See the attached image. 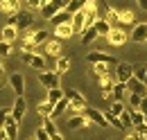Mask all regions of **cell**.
Instances as JSON below:
<instances>
[{"mask_svg":"<svg viewBox=\"0 0 147 140\" xmlns=\"http://www.w3.org/2000/svg\"><path fill=\"white\" fill-rule=\"evenodd\" d=\"M50 140H63V136H61V133H55V136H52Z\"/></svg>","mask_w":147,"mask_h":140,"instance_id":"obj_49","label":"cell"},{"mask_svg":"<svg viewBox=\"0 0 147 140\" xmlns=\"http://www.w3.org/2000/svg\"><path fill=\"white\" fill-rule=\"evenodd\" d=\"M48 36H50V32H48V30H36V32L25 34L23 38H30L34 45H41V43H45V41H48Z\"/></svg>","mask_w":147,"mask_h":140,"instance_id":"obj_15","label":"cell"},{"mask_svg":"<svg viewBox=\"0 0 147 140\" xmlns=\"http://www.w3.org/2000/svg\"><path fill=\"white\" fill-rule=\"evenodd\" d=\"M136 111H140L143 115H147V95L140 100V104H138V108H136Z\"/></svg>","mask_w":147,"mask_h":140,"instance_id":"obj_44","label":"cell"},{"mask_svg":"<svg viewBox=\"0 0 147 140\" xmlns=\"http://www.w3.org/2000/svg\"><path fill=\"white\" fill-rule=\"evenodd\" d=\"M131 41H136V43H145V41H147V25H145V23H140V25L134 27Z\"/></svg>","mask_w":147,"mask_h":140,"instance_id":"obj_17","label":"cell"},{"mask_svg":"<svg viewBox=\"0 0 147 140\" xmlns=\"http://www.w3.org/2000/svg\"><path fill=\"white\" fill-rule=\"evenodd\" d=\"M118 18H120V11H118V9H113V7H109V9H107V20L111 23V27L118 23Z\"/></svg>","mask_w":147,"mask_h":140,"instance_id":"obj_38","label":"cell"},{"mask_svg":"<svg viewBox=\"0 0 147 140\" xmlns=\"http://www.w3.org/2000/svg\"><path fill=\"white\" fill-rule=\"evenodd\" d=\"M36 113L41 115V118H50V115H52V104H50L48 100H45V102H41V104L36 106Z\"/></svg>","mask_w":147,"mask_h":140,"instance_id":"obj_29","label":"cell"},{"mask_svg":"<svg viewBox=\"0 0 147 140\" xmlns=\"http://www.w3.org/2000/svg\"><path fill=\"white\" fill-rule=\"evenodd\" d=\"M41 129H43V131H45L50 138H52L55 133H59V129L55 127V120H52V118H43V124H41Z\"/></svg>","mask_w":147,"mask_h":140,"instance_id":"obj_28","label":"cell"},{"mask_svg":"<svg viewBox=\"0 0 147 140\" xmlns=\"http://www.w3.org/2000/svg\"><path fill=\"white\" fill-rule=\"evenodd\" d=\"M2 75H5V68H2V61H0V79H2Z\"/></svg>","mask_w":147,"mask_h":140,"instance_id":"obj_51","label":"cell"},{"mask_svg":"<svg viewBox=\"0 0 147 140\" xmlns=\"http://www.w3.org/2000/svg\"><path fill=\"white\" fill-rule=\"evenodd\" d=\"M131 140H147V136H143V133H136V131H134V133H131Z\"/></svg>","mask_w":147,"mask_h":140,"instance_id":"obj_47","label":"cell"},{"mask_svg":"<svg viewBox=\"0 0 147 140\" xmlns=\"http://www.w3.org/2000/svg\"><path fill=\"white\" fill-rule=\"evenodd\" d=\"M100 79H102V81H100V84H102V95H104V97H109L111 90H113V81H111L109 77H100Z\"/></svg>","mask_w":147,"mask_h":140,"instance_id":"obj_34","label":"cell"},{"mask_svg":"<svg viewBox=\"0 0 147 140\" xmlns=\"http://www.w3.org/2000/svg\"><path fill=\"white\" fill-rule=\"evenodd\" d=\"M16 38H18V30H16V25H5V27H2V41L14 43Z\"/></svg>","mask_w":147,"mask_h":140,"instance_id":"obj_20","label":"cell"},{"mask_svg":"<svg viewBox=\"0 0 147 140\" xmlns=\"http://www.w3.org/2000/svg\"><path fill=\"white\" fill-rule=\"evenodd\" d=\"M25 111H27V102H25V97H23V95H18V97H16V102H14V106L9 108V115H11L16 122H20V120H23V115H25Z\"/></svg>","mask_w":147,"mask_h":140,"instance_id":"obj_9","label":"cell"},{"mask_svg":"<svg viewBox=\"0 0 147 140\" xmlns=\"http://www.w3.org/2000/svg\"><path fill=\"white\" fill-rule=\"evenodd\" d=\"M107 38H109L111 45H125V43H127V32L120 30V27H111V32H109Z\"/></svg>","mask_w":147,"mask_h":140,"instance_id":"obj_11","label":"cell"},{"mask_svg":"<svg viewBox=\"0 0 147 140\" xmlns=\"http://www.w3.org/2000/svg\"><path fill=\"white\" fill-rule=\"evenodd\" d=\"M20 9V0H0V11H5L7 16L16 14Z\"/></svg>","mask_w":147,"mask_h":140,"instance_id":"obj_16","label":"cell"},{"mask_svg":"<svg viewBox=\"0 0 147 140\" xmlns=\"http://www.w3.org/2000/svg\"><path fill=\"white\" fill-rule=\"evenodd\" d=\"M136 2H138V7H140L143 11H147V0H136Z\"/></svg>","mask_w":147,"mask_h":140,"instance_id":"obj_48","label":"cell"},{"mask_svg":"<svg viewBox=\"0 0 147 140\" xmlns=\"http://www.w3.org/2000/svg\"><path fill=\"white\" fill-rule=\"evenodd\" d=\"M129 113H131V120H134V127H138V124H145V115H143L140 111H136V108H129Z\"/></svg>","mask_w":147,"mask_h":140,"instance_id":"obj_35","label":"cell"},{"mask_svg":"<svg viewBox=\"0 0 147 140\" xmlns=\"http://www.w3.org/2000/svg\"><path fill=\"white\" fill-rule=\"evenodd\" d=\"M109 111H111V113H113V115H120V113L125 111V102H113Z\"/></svg>","mask_w":147,"mask_h":140,"instance_id":"obj_42","label":"cell"},{"mask_svg":"<svg viewBox=\"0 0 147 140\" xmlns=\"http://www.w3.org/2000/svg\"><path fill=\"white\" fill-rule=\"evenodd\" d=\"M88 0H68V5H66V11L68 14H77V11H82L84 9V5H86Z\"/></svg>","mask_w":147,"mask_h":140,"instance_id":"obj_27","label":"cell"},{"mask_svg":"<svg viewBox=\"0 0 147 140\" xmlns=\"http://www.w3.org/2000/svg\"><path fill=\"white\" fill-rule=\"evenodd\" d=\"M115 77H118V81L127 84L129 79L134 77V66L127 63V61H118V66H115Z\"/></svg>","mask_w":147,"mask_h":140,"instance_id":"obj_6","label":"cell"},{"mask_svg":"<svg viewBox=\"0 0 147 140\" xmlns=\"http://www.w3.org/2000/svg\"><path fill=\"white\" fill-rule=\"evenodd\" d=\"M127 84H122V81H118V84H113V90H111V95H113V100L115 102H125V97H127Z\"/></svg>","mask_w":147,"mask_h":140,"instance_id":"obj_18","label":"cell"},{"mask_svg":"<svg viewBox=\"0 0 147 140\" xmlns=\"http://www.w3.org/2000/svg\"><path fill=\"white\" fill-rule=\"evenodd\" d=\"M45 52L52 54V57H59V54H61V38L48 41V45H45Z\"/></svg>","mask_w":147,"mask_h":140,"instance_id":"obj_26","label":"cell"},{"mask_svg":"<svg viewBox=\"0 0 147 140\" xmlns=\"http://www.w3.org/2000/svg\"><path fill=\"white\" fill-rule=\"evenodd\" d=\"M0 140H7V133H5V129H0Z\"/></svg>","mask_w":147,"mask_h":140,"instance_id":"obj_50","label":"cell"},{"mask_svg":"<svg viewBox=\"0 0 147 140\" xmlns=\"http://www.w3.org/2000/svg\"><path fill=\"white\" fill-rule=\"evenodd\" d=\"M38 2H41V7H45V5L50 2V0H38Z\"/></svg>","mask_w":147,"mask_h":140,"instance_id":"obj_52","label":"cell"},{"mask_svg":"<svg viewBox=\"0 0 147 140\" xmlns=\"http://www.w3.org/2000/svg\"><path fill=\"white\" fill-rule=\"evenodd\" d=\"M118 23H120V27H122V25H131V23H134V14H131V11H120Z\"/></svg>","mask_w":147,"mask_h":140,"instance_id":"obj_37","label":"cell"},{"mask_svg":"<svg viewBox=\"0 0 147 140\" xmlns=\"http://www.w3.org/2000/svg\"><path fill=\"white\" fill-rule=\"evenodd\" d=\"M104 118H107V122H109L111 127H115V129L125 131V127H122V122H120V118H118V115H113L111 111H104Z\"/></svg>","mask_w":147,"mask_h":140,"instance_id":"obj_30","label":"cell"},{"mask_svg":"<svg viewBox=\"0 0 147 140\" xmlns=\"http://www.w3.org/2000/svg\"><path fill=\"white\" fill-rule=\"evenodd\" d=\"M82 113H84V115L88 118V122L95 124V127H109L107 118H104V113H102V111H97V108H84Z\"/></svg>","mask_w":147,"mask_h":140,"instance_id":"obj_8","label":"cell"},{"mask_svg":"<svg viewBox=\"0 0 147 140\" xmlns=\"http://www.w3.org/2000/svg\"><path fill=\"white\" fill-rule=\"evenodd\" d=\"M66 108H68V100H66V95H63V97H61V100H59V102L52 106V115H50V118H52V120H55V118H59V115H61Z\"/></svg>","mask_w":147,"mask_h":140,"instance_id":"obj_25","label":"cell"},{"mask_svg":"<svg viewBox=\"0 0 147 140\" xmlns=\"http://www.w3.org/2000/svg\"><path fill=\"white\" fill-rule=\"evenodd\" d=\"M140 100H143L140 95H136V93H129V106H131V108H138Z\"/></svg>","mask_w":147,"mask_h":140,"instance_id":"obj_43","label":"cell"},{"mask_svg":"<svg viewBox=\"0 0 147 140\" xmlns=\"http://www.w3.org/2000/svg\"><path fill=\"white\" fill-rule=\"evenodd\" d=\"M95 30H97V36H109L111 23L107 18H97V20H95Z\"/></svg>","mask_w":147,"mask_h":140,"instance_id":"obj_23","label":"cell"},{"mask_svg":"<svg viewBox=\"0 0 147 140\" xmlns=\"http://www.w3.org/2000/svg\"><path fill=\"white\" fill-rule=\"evenodd\" d=\"M134 79H138V81H143L147 86V66H138V68H134Z\"/></svg>","mask_w":147,"mask_h":140,"instance_id":"obj_32","label":"cell"},{"mask_svg":"<svg viewBox=\"0 0 147 140\" xmlns=\"http://www.w3.org/2000/svg\"><path fill=\"white\" fill-rule=\"evenodd\" d=\"M36 140H50V136H48V133L38 127V129H36Z\"/></svg>","mask_w":147,"mask_h":140,"instance_id":"obj_46","label":"cell"},{"mask_svg":"<svg viewBox=\"0 0 147 140\" xmlns=\"http://www.w3.org/2000/svg\"><path fill=\"white\" fill-rule=\"evenodd\" d=\"M86 59H88L91 63H107V66H118V59H115V57L104 54V52H100V50L88 52V54H86Z\"/></svg>","mask_w":147,"mask_h":140,"instance_id":"obj_7","label":"cell"},{"mask_svg":"<svg viewBox=\"0 0 147 140\" xmlns=\"http://www.w3.org/2000/svg\"><path fill=\"white\" fill-rule=\"evenodd\" d=\"M55 36H59V38H68V36H73V25H70V23L55 25Z\"/></svg>","mask_w":147,"mask_h":140,"instance_id":"obj_22","label":"cell"},{"mask_svg":"<svg viewBox=\"0 0 147 140\" xmlns=\"http://www.w3.org/2000/svg\"><path fill=\"white\" fill-rule=\"evenodd\" d=\"M9 86L16 93V97L23 95V93H25V77H23L20 72H11V75H9Z\"/></svg>","mask_w":147,"mask_h":140,"instance_id":"obj_10","label":"cell"},{"mask_svg":"<svg viewBox=\"0 0 147 140\" xmlns=\"http://www.w3.org/2000/svg\"><path fill=\"white\" fill-rule=\"evenodd\" d=\"M50 20H55V25H61V23H70V20H73V14H68V11L63 9V11L55 14V16L50 18Z\"/></svg>","mask_w":147,"mask_h":140,"instance_id":"obj_31","label":"cell"},{"mask_svg":"<svg viewBox=\"0 0 147 140\" xmlns=\"http://www.w3.org/2000/svg\"><path fill=\"white\" fill-rule=\"evenodd\" d=\"M61 97H63V90H61V88H50V90H48V102L52 106H55Z\"/></svg>","mask_w":147,"mask_h":140,"instance_id":"obj_33","label":"cell"},{"mask_svg":"<svg viewBox=\"0 0 147 140\" xmlns=\"http://www.w3.org/2000/svg\"><path fill=\"white\" fill-rule=\"evenodd\" d=\"M55 70H57V75H59V77H61V75H66V72L70 70V59H68V57H57Z\"/></svg>","mask_w":147,"mask_h":140,"instance_id":"obj_21","label":"cell"},{"mask_svg":"<svg viewBox=\"0 0 147 140\" xmlns=\"http://www.w3.org/2000/svg\"><path fill=\"white\" fill-rule=\"evenodd\" d=\"M118 118H120V122H122L125 129H127V127H134V120H131V113H129V111H122Z\"/></svg>","mask_w":147,"mask_h":140,"instance_id":"obj_40","label":"cell"},{"mask_svg":"<svg viewBox=\"0 0 147 140\" xmlns=\"http://www.w3.org/2000/svg\"><path fill=\"white\" fill-rule=\"evenodd\" d=\"M145 127H147V115H145Z\"/></svg>","mask_w":147,"mask_h":140,"instance_id":"obj_53","label":"cell"},{"mask_svg":"<svg viewBox=\"0 0 147 140\" xmlns=\"http://www.w3.org/2000/svg\"><path fill=\"white\" fill-rule=\"evenodd\" d=\"M32 11L30 9H18L16 14H11L9 16V23L7 25H16V30L18 32H25V30H30L32 27Z\"/></svg>","mask_w":147,"mask_h":140,"instance_id":"obj_1","label":"cell"},{"mask_svg":"<svg viewBox=\"0 0 147 140\" xmlns=\"http://www.w3.org/2000/svg\"><path fill=\"white\" fill-rule=\"evenodd\" d=\"M2 129H5V133H7V140H16V138H18V122H16L11 115L5 120Z\"/></svg>","mask_w":147,"mask_h":140,"instance_id":"obj_12","label":"cell"},{"mask_svg":"<svg viewBox=\"0 0 147 140\" xmlns=\"http://www.w3.org/2000/svg\"><path fill=\"white\" fill-rule=\"evenodd\" d=\"M91 66H93V70H95L97 77H107V75H109V66H107V63H91Z\"/></svg>","mask_w":147,"mask_h":140,"instance_id":"obj_36","label":"cell"},{"mask_svg":"<svg viewBox=\"0 0 147 140\" xmlns=\"http://www.w3.org/2000/svg\"><path fill=\"white\" fill-rule=\"evenodd\" d=\"M20 50H23V52H36V45H34L30 38H20Z\"/></svg>","mask_w":147,"mask_h":140,"instance_id":"obj_39","label":"cell"},{"mask_svg":"<svg viewBox=\"0 0 147 140\" xmlns=\"http://www.w3.org/2000/svg\"><path fill=\"white\" fill-rule=\"evenodd\" d=\"M63 95H66V100H68V108H75L77 113H82V111L86 108V97H84L79 90L70 88V90H63Z\"/></svg>","mask_w":147,"mask_h":140,"instance_id":"obj_2","label":"cell"},{"mask_svg":"<svg viewBox=\"0 0 147 140\" xmlns=\"http://www.w3.org/2000/svg\"><path fill=\"white\" fill-rule=\"evenodd\" d=\"M66 5H68V0H50L45 7H41V11H43V18H52L55 14L63 11V9H66Z\"/></svg>","mask_w":147,"mask_h":140,"instance_id":"obj_5","label":"cell"},{"mask_svg":"<svg viewBox=\"0 0 147 140\" xmlns=\"http://www.w3.org/2000/svg\"><path fill=\"white\" fill-rule=\"evenodd\" d=\"M70 25H73V34H82V32H84V27H86V16H84V11L73 14Z\"/></svg>","mask_w":147,"mask_h":140,"instance_id":"obj_13","label":"cell"},{"mask_svg":"<svg viewBox=\"0 0 147 140\" xmlns=\"http://www.w3.org/2000/svg\"><path fill=\"white\" fill-rule=\"evenodd\" d=\"M84 127H88V118L84 115V113H75L73 118L68 120V129L73 131V129H84Z\"/></svg>","mask_w":147,"mask_h":140,"instance_id":"obj_14","label":"cell"},{"mask_svg":"<svg viewBox=\"0 0 147 140\" xmlns=\"http://www.w3.org/2000/svg\"><path fill=\"white\" fill-rule=\"evenodd\" d=\"M36 77L48 90L50 88H59V75H57V70H38Z\"/></svg>","mask_w":147,"mask_h":140,"instance_id":"obj_3","label":"cell"},{"mask_svg":"<svg viewBox=\"0 0 147 140\" xmlns=\"http://www.w3.org/2000/svg\"><path fill=\"white\" fill-rule=\"evenodd\" d=\"M7 118H9V111H7V108H0V129H2V124H5Z\"/></svg>","mask_w":147,"mask_h":140,"instance_id":"obj_45","label":"cell"},{"mask_svg":"<svg viewBox=\"0 0 147 140\" xmlns=\"http://www.w3.org/2000/svg\"><path fill=\"white\" fill-rule=\"evenodd\" d=\"M20 61L27 63V66H32L34 70H45V59L36 52H23L20 54Z\"/></svg>","mask_w":147,"mask_h":140,"instance_id":"obj_4","label":"cell"},{"mask_svg":"<svg viewBox=\"0 0 147 140\" xmlns=\"http://www.w3.org/2000/svg\"><path fill=\"white\" fill-rule=\"evenodd\" d=\"M9 54H11V43L0 41V59H5V57H9Z\"/></svg>","mask_w":147,"mask_h":140,"instance_id":"obj_41","label":"cell"},{"mask_svg":"<svg viewBox=\"0 0 147 140\" xmlns=\"http://www.w3.org/2000/svg\"><path fill=\"white\" fill-rule=\"evenodd\" d=\"M127 88L131 90V93H136V95H140V97H145V95H147V86L143 84V81H138V79H134V77H131V79L127 81Z\"/></svg>","mask_w":147,"mask_h":140,"instance_id":"obj_19","label":"cell"},{"mask_svg":"<svg viewBox=\"0 0 147 140\" xmlns=\"http://www.w3.org/2000/svg\"><path fill=\"white\" fill-rule=\"evenodd\" d=\"M95 38H97V30H95V25L84 27V32H82V43H84V45H88V43L95 41Z\"/></svg>","mask_w":147,"mask_h":140,"instance_id":"obj_24","label":"cell"}]
</instances>
